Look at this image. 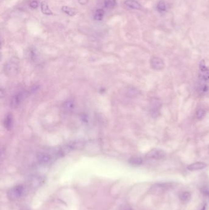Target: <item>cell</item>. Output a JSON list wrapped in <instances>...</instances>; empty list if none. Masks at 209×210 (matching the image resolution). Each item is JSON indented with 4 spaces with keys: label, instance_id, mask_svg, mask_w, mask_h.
<instances>
[{
    "label": "cell",
    "instance_id": "603a6c76",
    "mask_svg": "<svg viewBox=\"0 0 209 210\" xmlns=\"http://www.w3.org/2000/svg\"><path fill=\"white\" fill-rule=\"evenodd\" d=\"M124 210H133V209H131V208H126V209H124Z\"/></svg>",
    "mask_w": 209,
    "mask_h": 210
},
{
    "label": "cell",
    "instance_id": "30bf717a",
    "mask_svg": "<svg viewBox=\"0 0 209 210\" xmlns=\"http://www.w3.org/2000/svg\"><path fill=\"white\" fill-rule=\"evenodd\" d=\"M40 9H41L42 12H43L45 15L49 16V15L53 14L52 12L51 11V10L49 8V5H48L47 3L46 2H43L40 3Z\"/></svg>",
    "mask_w": 209,
    "mask_h": 210
},
{
    "label": "cell",
    "instance_id": "277c9868",
    "mask_svg": "<svg viewBox=\"0 0 209 210\" xmlns=\"http://www.w3.org/2000/svg\"><path fill=\"white\" fill-rule=\"evenodd\" d=\"M27 95V93L26 92H20L18 94H16L11 101V106L13 108H16L17 107L22 101L24 100L25 97Z\"/></svg>",
    "mask_w": 209,
    "mask_h": 210
},
{
    "label": "cell",
    "instance_id": "d6986e66",
    "mask_svg": "<svg viewBox=\"0 0 209 210\" xmlns=\"http://www.w3.org/2000/svg\"><path fill=\"white\" fill-rule=\"evenodd\" d=\"M200 69L202 72H206L207 71H208L207 68L205 66V62L204 60H202L200 62Z\"/></svg>",
    "mask_w": 209,
    "mask_h": 210
},
{
    "label": "cell",
    "instance_id": "cb8c5ba5",
    "mask_svg": "<svg viewBox=\"0 0 209 210\" xmlns=\"http://www.w3.org/2000/svg\"><path fill=\"white\" fill-rule=\"evenodd\" d=\"M205 207H206V206H205V205L204 206H203V208L201 209V210H205Z\"/></svg>",
    "mask_w": 209,
    "mask_h": 210
},
{
    "label": "cell",
    "instance_id": "ac0fdd59",
    "mask_svg": "<svg viewBox=\"0 0 209 210\" xmlns=\"http://www.w3.org/2000/svg\"><path fill=\"white\" fill-rule=\"evenodd\" d=\"M205 115V111L203 109H199L196 112V116L197 119H202Z\"/></svg>",
    "mask_w": 209,
    "mask_h": 210
},
{
    "label": "cell",
    "instance_id": "44dd1931",
    "mask_svg": "<svg viewBox=\"0 0 209 210\" xmlns=\"http://www.w3.org/2000/svg\"><path fill=\"white\" fill-rule=\"evenodd\" d=\"M205 73L203 75V78L205 80H207L209 79V71H207L206 72H204Z\"/></svg>",
    "mask_w": 209,
    "mask_h": 210
},
{
    "label": "cell",
    "instance_id": "7402d4cb",
    "mask_svg": "<svg viewBox=\"0 0 209 210\" xmlns=\"http://www.w3.org/2000/svg\"><path fill=\"white\" fill-rule=\"evenodd\" d=\"M78 2L80 5H86L89 2V0H78Z\"/></svg>",
    "mask_w": 209,
    "mask_h": 210
},
{
    "label": "cell",
    "instance_id": "ffe728a7",
    "mask_svg": "<svg viewBox=\"0 0 209 210\" xmlns=\"http://www.w3.org/2000/svg\"><path fill=\"white\" fill-rule=\"evenodd\" d=\"M30 7L32 8L33 9H36V8L38 7L39 5H38L37 2H36V1H33V2H31L30 3Z\"/></svg>",
    "mask_w": 209,
    "mask_h": 210
},
{
    "label": "cell",
    "instance_id": "52a82bcc",
    "mask_svg": "<svg viewBox=\"0 0 209 210\" xmlns=\"http://www.w3.org/2000/svg\"><path fill=\"white\" fill-rule=\"evenodd\" d=\"M165 156V152L160 149H152L150 151H149L146 157L149 158H153V159H161L163 158Z\"/></svg>",
    "mask_w": 209,
    "mask_h": 210
},
{
    "label": "cell",
    "instance_id": "7a4b0ae2",
    "mask_svg": "<svg viewBox=\"0 0 209 210\" xmlns=\"http://www.w3.org/2000/svg\"><path fill=\"white\" fill-rule=\"evenodd\" d=\"M161 107V102L159 99L153 98L150 104V114L153 117H156L159 114V111Z\"/></svg>",
    "mask_w": 209,
    "mask_h": 210
},
{
    "label": "cell",
    "instance_id": "e0dca14e",
    "mask_svg": "<svg viewBox=\"0 0 209 210\" xmlns=\"http://www.w3.org/2000/svg\"><path fill=\"white\" fill-rule=\"evenodd\" d=\"M191 194L189 192H184L180 195V199L183 201H188L191 198Z\"/></svg>",
    "mask_w": 209,
    "mask_h": 210
},
{
    "label": "cell",
    "instance_id": "5b68a950",
    "mask_svg": "<svg viewBox=\"0 0 209 210\" xmlns=\"http://www.w3.org/2000/svg\"><path fill=\"white\" fill-rule=\"evenodd\" d=\"M150 65L152 68L155 70H161L164 67V63L162 59L158 57H153L150 60Z\"/></svg>",
    "mask_w": 209,
    "mask_h": 210
},
{
    "label": "cell",
    "instance_id": "5bb4252c",
    "mask_svg": "<svg viewBox=\"0 0 209 210\" xmlns=\"http://www.w3.org/2000/svg\"><path fill=\"white\" fill-rule=\"evenodd\" d=\"M104 11L102 9H98L94 16V19L96 20H101L104 17Z\"/></svg>",
    "mask_w": 209,
    "mask_h": 210
},
{
    "label": "cell",
    "instance_id": "ba28073f",
    "mask_svg": "<svg viewBox=\"0 0 209 210\" xmlns=\"http://www.w3.org/2000/svg\"><path fill=\"white\" fill-rule=\"evenodd\" d=\"M207 166V164L204 162H195L188 166L187 169L190 171H197L202 170Z\"/></svg>",
    "mask_w": 209,
    "mask_h": 210
},
{
    "label": "cell",
    "instance_id": "4fadbf2b",
    "mask_svg": "<svg viewBox=\"0 0 209 210\" xmlns=\"http://www.w3.org/2000/svg\"><path fill=\"white\" fill-rule=\"evenodd\" d=\"M157 9L159 12H165L167 9V6L164 0H160L157 5Z\"/></svg>",
    "mask_w": 209,
    "mask_h": 210
},
{
    "label": "cell",
    "instance_id": "9a60e30c",
    "mask_svg": "<svg viewBox=\"0 0 209 210\" xmlns=\"http://www.w3.org/2000/svg\"><path fill=\"white\" fill-rule=\"evenodd\" d=\"M142 159L139 157H133L130 160V163L134 165H139L142 163Z\"/></svg>",
    "mask_w": 209,
    "mask_h": 210
},
{
    "label": "cell",
    "instance_id": "8992f818",
    "mask_svg": "<svg viewBox=\"0 0 209 210\" xmlns=\"http://www.w3.org/2000/svg\"><path fill=\"white\" fill-rule=\"evenodd\" d=\"M37 160L39 163L43 164H47L51 163L53 158L54 156L51 155V153L49 152H43L40 153L37 155Z\"/></svg>",
    "mask_w": 209,
    "mask_h": 210
},
{
    "label": "cell",
    "instance_id": "6da1fadb",
    "mask_svg": "<svg viewBox=\"0 0 209 210\" xmlns=\"http://www.w3.org/2000/svg\"><path fill=\"white\" fill-rule=\"evenodd\" d=\"M26 191L25 186L23 185H17L9 189L7 193V195L9 200L14 201L25 196Z\"/></svg>",
    "mask_w": 209,
    "mask_h": 210
},
{
    "label": "cell",
    "instance_id": "2e32d148",
    "mask_svg": "<svg viewBox=\"0 0 209 210\" xmlns=\"http://www.w3.org/2000/svg\"><path fill=\"white\" fill-rule=\"evenodd\" d=\"M116 5V0H104L105 7L109 9H112L115 7Z\"/></svg>",
    "mask_w": 209,
    "mask_h": 210
},
{
    "label": "cell",
    "instance_id": "d4e9b609",
    "mask_svg": "<svg viewBox=\"0 0 209 210\" xmlns=\"http://www.w3.org/2000/svg\"><path fill=\"white\" fill-rule=\"evenodd\" d=\"M207 194H208V197H209V192H207Z\"/></svg>",
    "mask_w": 209,
    "mask_h": 210
},
{
    "label": "cell",
    "instance_id": "8fae6325",
    "mask_svg": "<svg viewBox=\"0 0 209 210\" xmlns=\"http://www.w3.org/2000/svg\"><path fill=\"white\" fill-rule=\"evenodd\" d=\"M62 11L64 13H66L67 15L70 16H75L77 12V11L75 9H74V8H72L70 7H68V6H63L62 8Z\"/></svg>",
    "mask_w": 209,
    "mask_h": 210
},
{
    "label": "cell",
    "instance_id": "3957f363",
    "mask_svg": "<svg viewBox=\"0 0 209 210\" xmlns=\"http://www.w3.org/2000/svg\"><path fill=\"white\" fill-rule=\"evenodd\" d=\"M46 181V178L41 175H34L32 176L29 181V185L33 189L40 187Z\"/></svg>",
    "mask_w": 209,
    "mask_h": 210
},
{
    "label": "cell",
    "instance_id": "9c48e42d",
    "mask_svg": "<svg viewBox=\"0 0 209 210\" xmlns=\"http://www.w3.org/2000/svg\"><path fill=\"white\" fill-rule=\"evenodd\" d=\"M124 5L130 9L139 10L141 8V4L136 0H127L124 2Z\"/></svg>",
    "mask_w": 209,
    "mask_h": 210
},
{
    "label": "cell",
    "instance_id": "7c38bea8",
    "mask_svg": "<svg viewBox=\"0 0 209 210\" xmlns=\"http://www.w3.org/2000/svg\"><path fill=\"white\" fill-rule=\"evenodd\" d=\"M12 125V118L10 114V115L7 116L6 119H5V127L8 130H9L11 129Z\"/></svg>",
    "mask_w": 209,
    "mask_h": 210
}]
</instances>
